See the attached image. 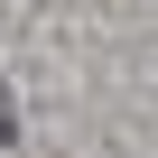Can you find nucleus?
Returning a JSON list of instances; mask_svg holds the SVG:
<instances>
[{
  "label": "nucleus",
  "mask_w": 158,
  "mask_h": 158,
  "mask_svg": "<svg viewBox=\"0 0 158 158\" xmlns=\"http://www.w3.org/2000/svg\"><path fill=\"white\" fill-rule=\"evenodd\" d=\"M0 139H10V84H0Z\"/></svg>",
  "instance_id": "f257e3e1"
}]
</instances>
